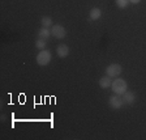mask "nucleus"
Listing matches in <instances>:
<instances>
[{"mask_svg":"<svg viewBox=\"0 0 146 140\" xmlns=\"http://www.w3.org/2000/svg\"><path fill=\"white\" fill-rule=\"evenodd\" d=\"M111 89H112V92L115 94L123 96L125 92L128 90V84L121 77H115V80H113L112 84H111Z\"/></svg>","mask_w":146,"mask_h":140,"instance_id":"nucleus-1","label":"nucleus"},{"mask_svg":"<svg viewBox=\"0 0 146 140\" xmlns=\"http://www.w3.org/2000/svg\"><path fill=\"white\" fill-rule=\"evenodd\" d=\"M51 59H52V54L50 50L44 49V50H40V52H38L36 55V63L42 66V67H46L51 63Z\"/></svg>","mask_w":146,"mask_h":140,"instance_id":"nucleus-2","label":"nucleus"},{"mask_svg":"<svg viewBox=\"0 0 146 140\" xmlns=\"http://www.w3.org/2000/svg\"><path fill=\"white\" fill-rule=\"evenodd\" d=\"M51 34L56 40H63V38H65V36H67V30H65V27H64L63 25L55 24L51 26Z\"/></svg>","mask_w":146,"mask_h":140,"instance_id":"nucleus-3","label":"nucleus"},{"mask_svg":"<svg viewBox=\"0 0 146 140\" xmlns=\"http://www.w3.org/2000/svg\"><path fill=\"white\" fill-rule=\"evenodd\" d=\"M123 68L121 66L119 63H112V64H110L108 67L106 68V75L110 77H119L120 76V73H121Z\"/></svg>","mask_w":146,"mask_h":140,"instance_id":"nucleus-4","label":"nucleus"},{"mask_svg":"<svg viewBox=\"0 0 146 140\" xmlns=\"http://www.w3.org/2000/svg\"><path fill=\"white\" fill-rule=\"evenodd\" d=\"M108 105L111 109L113 110H119L124 106V101H123V97H120L119 94H113L108 98Z\"/></svg>","mask_w":146,"mask_h":140,"instance_id":"nucleus-5","label":"nucleus"},{"mask_svg":"<svg viewBox=\"0 0 146 140\" xmlns=\"http://www.w3.org/2000/svg\"><path fill=\"white\" fill-rule=\"evenodd\" d=\"M136 93L131 90H127L123 94V101H124V105H133L136 102Z\"/></svg>","mask_w":146,"mask_h":140,"instance_id":"nucleus-6","label":"nucleus"},{"mask_svg":"<svg viewBox=\"0 0 146 140\" xmlns=\"http://www.w3.org/2000/svg\"><path fill=\"white\" fill-rule=\"evenodd\" d=\"M56 54H58L59 58H67L69 55V47L65 43H61L56 47Z\"/></svg>","mask_w":146,"mask_h":140,"instance_id":"nucleus-7","label":"nucleus"},{"mask_svg":"<svg viewBox=\"0 0 146 140\" xmlns=\"http://www.w3.org/2000/svg\"><path fill=\"white\" fill-rule=\"evenodd\" d=\"M99 86L102 89H107V88H111V84H112V80H111V77L110 76H103V77H100L99 79Z\"/></svg>","mask_w":146,"mask_h":140,"instance_id":"nucleus-8","label":"nucleus"},{"mask_svg":"<svg viewBox=\"0 0 146 140\" xmlns=\"http://www.w3.org/2000/svg\"><path fill=\"white\" fill-rule=\"evenodd\" d=\"M89 16H90V20H93V21H97V20H99L100 16H102V11H100L99 8H97V7H94V8L90 9V13H89Z\"/></svg>","mask_w":146,"mask_h":140,"instance_id":"nucleus-9","label":"nucleus"},{"mask_svg":"<svg viewBox=\"0 0 146 140\" xmlns=\"http://www.w3.org/2000/svg\"><path fill=\"white\" fill-rule=\"evenodd\" d=\"M51 36H52L51 30H50L48 27L42 26V29H39V31H38V38H42V40H48Z\"/></svg>","mask_w":146,"mask_h":140,"instance_id":"nucleus-10","label":"nucleus"},{"mask_svg":"<svg viewBox=\"0 0 146 140\" xmlns=\"http://www.w3.org/2000/svg\"><path fill=\"white\" fill-rule=\"evenodd\" d=\"M40 24H42L43 27H51L52 25H54V22H52V18L51 17L44 16V17H42V20H40Z\"/></svg>","mask_w":146,"mask_h":140,"instance_id":"nucleus-11","label":"nucleus"},{"mask_svg":"<svg viewBox=\"0 0 146 140\" xmlns=\"http://www.w3.org/2000/svg\"><path fill=\"white\" fill-rule=\"evenodd\" d=\"M46 45H47V42H46V40H42V38H38L35 42V47L38 50H44L46 49Z\"/></svg>","mask_w":146,"mask_h":140,"instance_id":"nucleus-12","label":"nucleus"},{"mask_svg":"<svg viewBox=\"0 0 146 140\" xmlns=\"http://www.w3.org/2000/svg\"><path fill=\"white\" fill-rule=\"evenodd\" d=\"M115 1H116V5L120 9H124L129 5V0H115Z\"/></svg>","mask_w":146,"mask_h":140,"instance_id":"nucleus-13","label":"nucleus"},{"mask_svg":"<svg viewBox=\"0 0 146 140\" xmlns=\"http://www.w3.org/2000/svg\"><path fill=\"white\" fill-rule=\"evenodd\" d=\"M141 0H129V3H132V4H138Z\"/></svg>","mask_w":146,"mask_h":140,"instance_id":"nucleus-14","label":"nucleus"},{"mask_svg":"<svg viewBox=\"0 0 146 140\" xmlns=\"http://www.w3.org/2000/svg\"><path fill=\"white\" fill-rule=\"evenodd\" d=\"M5 119H7V117L4 115V114H3V115H1V121H3V122H4V121H5Z\"/></svg>","mask_w":146,"mask_h":140,"instance_id":"nucleus-15","label":"nucleus"}]
</instances>
